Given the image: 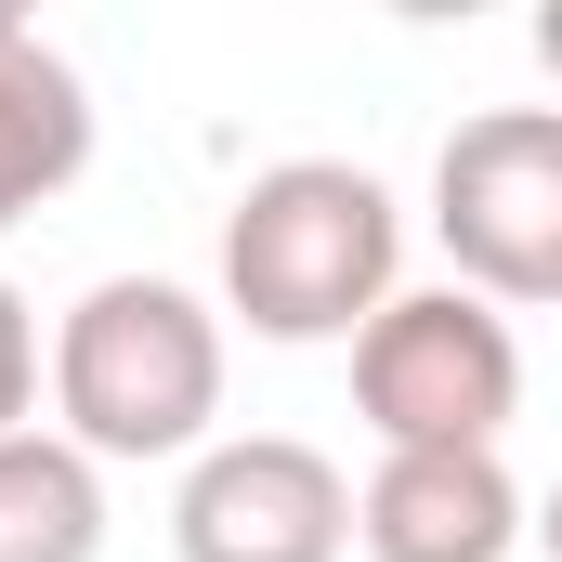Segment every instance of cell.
<instances>
[{
  "instance_id": "cell-9",
  "label": "cell",
  "mask_w": 562,
  "mask_h": 562,
  "mask_svg": "<svg viewBox=\"0 0 562 562\" xmlns=\"http://www.w3.org/2000/svg\"><path fill=\"white\" fill-rule=\"evenodd\" d=\"M13 431H40V314H26V288L0 276V445Z\"/></svg>"
},
{
  "instance_id": "cell-5",
  "label": "cell",
  "mask_w": 562,
  "mask_h": 562,
  "mask_svg": "<svg viewBox=\"0 0 562 562\" xmlns=\"http://www.w3.org/2000/svg\"><path fill=\"white\" fill-rule=\"evenodd\" d=\"M170 550L183 562H340L353 550V484L301 431H223L210 458H183Z\"/></svg>"
},
{
  "instance_id": "cell-1",
  "label": "cell",
  "mask_w": 562,
  "mask_h": 562,
  "mask_svg": "<svg viewBox=\"0 0 562 562\" xmlns=\"http://www.w3.org/2000/svg\"><path fill=\"white\" fill-rule=\"evenodd\" d=\"M406 262V210L353 157H276L223 210V314L249 340H367Z\"/></svg>"
},
{
  "instance_id": "cell-6",
  "label": "cell",
  "mask_w": 562,
  "mask_h": 562,
  "mask_svg": "<svg viewBox=\"0 0 562 562\" xmlns=\"http://www.w3.org/2000/svg\"><path fill=\"white\" fill-rule=\"evenodd\" d=\"M524 537H537L524 484L484 445H406L353 484V550L367 562H510Z\"/></svg>"
},
{
  "instance_id": "cell-3",
  "label": "cell",
  "mask_w": 562,
  "mask_h": 562,
  "mask_svg": "<svg viewBox=\"0 0 562 562\" xmlns=\"http://www.w3.org/2000/svg\"><path fill=\"white\" fill-rule=\"evenodd\" d=\"M353 419L380 431V458H406V445H484L497 458V431L524 419V340H510V314L471 301L458 276L393 288L380 327L353 340Z\"/></svg>"
},
{
  "instance_id": "cell-7",
  "label": "cell",
  "mask_w": 562,
  "mask_h": 562,
  "mask_svg": "<svg viewBox=\"0 0 562 562\" xmlns=\"http://www.w3.org/2000/svg\"><path fill=\"white\" fill-rule=\"evenodd\" d=\"M79 170H92V79L26 13H0V236L40 223Z\"/></svg>"
},
{
  "instance_id": "cell-11",
  "label": "cell",
  "mask_w": 562,
  "mask_h": 562,
  "mask_svg": "<svg viewBox=\"0 0 562 562\" xmlns=\"http://www.w3.org/2000/svg\"><path fill=\"white\" fill-rule=\"evenodd\" d=\"M537 550L562 562V484H550V497H537Z\"/></svg>"
},
{
  "instance_id": "cell-8",
  "label": "cell",
  "mask_w": 562,
  "mask_h": 562,
  "mask_svg": "<svg viewBox=\"0 0 562 562\" xmlns=\"http://www.w3.org/2000/svg\"><path fill=\"white\" fill-rule=\"evenodd\" d=\"M0 562H105V471L66 431L0 445Z\"/></svg>"
},
{
  "instance_id": "cell-2",
  "label": "cell",
  "mask_w": 562,
  "mask_h": 562,
  "mask_svg": "<svg viewBox=\"0 0 562 562\" xmlns=\"http://www.w3.org/2000/svg\"><path fill=\"white\" fill-rule=\"evenodd\" d=\"M53 419L66 445L105 458H210L223 445V314L170 276H105L53 327Z\"/></svg>"
},
{
  "instance_id": "cell-10",
  "label": "cell",
  "mask_w": 562,
  "mask_h": 562,
  "mask_svg": "<svg viewBox=\"0 0 562 562\" xmlns=\"http://www.w3.org/2000/svg\"><path fill=\"white\" fill-rule=\"evenodd\" d=\"M537 66H550V79H562V0H550V13H537Z\"/></svg>"
},
{
  "instance_id": "cell-4",
  "label": "cell",
  "mask_w": 562,
  "mask_h": 562,
  "mask_svg": "<svg viewBox=\"0 0 562 562\" xmlns=\"http://www.w3.org/2000/svg\"><path fill=\"white\" fill-rule=\"evenodd\" d=\"M431 236L471 301H562V105H484L431 157Z\"/></svg>"
}]
</instances>
